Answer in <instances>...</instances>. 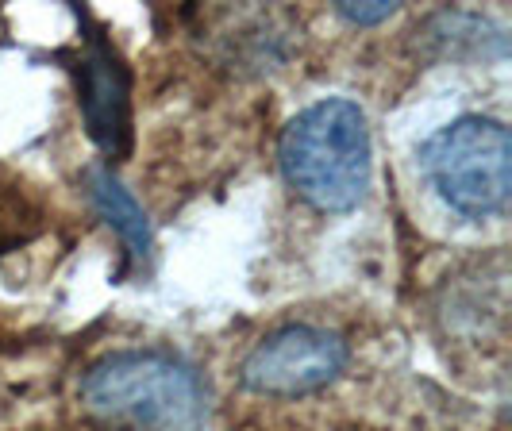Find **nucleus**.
<instances>
[{"instance_id":"nucleus-1","label":"nucleus","mask_w":512,"mask_h":431,"mask_svg":"<svg viewBox=\"0 0 512 431\" xmlns=\"http://www.w3.org/2000/svg\"><path fill=\"white\" fill-rule=\"evenodd\" d=\"M81 401L93 416L128 431H201L208 385L193 362L166 351H116L89 366Z\"/></svg>"},{"instance_id":"nucleus-2","label":"nucleus","mask_w":512,"mask_h":431,"mask_svg":"<svg viewBox=\"0 0 512 431\" xmlns=\"http://www.w3.org/2000/svg\"><path fill=\"white\" fill-rule=\"evenodd\" d=\"M278 162L289 189L316 212H351L374 170L366 112L343 97L308 104L285 124Z\"/></svg>"},{"instance_id":"nucleus-3","label":"nucleus","mask_w":512,"mask_h":431,"mask_svg":"<svg viewBox=\"0 0 512 431\" xmlns=\"http://www.w3.org/2000/svg\"><path fill=\"white\" fill-rule=\"evenodd\" d=\"M420 158L428 181L455 212L470 220L505 212L512 193V139L501 120L462 116L439 127Z\"/></svg>"},{"instance_id":"nucleus-4","label":"nucleus","mask_w":512,"mask_h":431,"mask_svg":"<svg viewBox=\"0 0 512 431\" xmlns=\"http://www.w3.org/2000/svg\"><path fill=\"white\" fill-rule=\"evenodd\" d=\"M81 35L77 47L62 58L74 74L77 104L89 139L101 147L104 158H128L131 151V70L104 24H97L85 8H74Z\"/></svg>"},{"instance_id":"nucleus-5","label":"nucleus","mask_w":512,"mask_h":431,"mask_svg":"<svg viewBox=\"0 0 512 431\" xmlns=\"http://www.w3.org/2000/svg\"><path fill=\"white\" fill-rule=\"evenodd\" d=\"M347 370L343 335L312 324H293L266 335L251 355L243 358L239 381L262 397H305L332 385Z\"/></svg>"},{"instance_id":"nucleus-6","label":"nucleus","mask_w":512,"mask_h":431,"mask_svg":"<svg viewBox=\"0 0 512 431\" xmlns=\"http://www.w3.org/2000/svg\"><path fill=\"white\" fill-rule=\"evenodd\" d=\"M85 185H89V201H93V208L101 212L104 224L120 231V239H124V247H128L131 262L151 258V247H154L151 224H147V216H143L139 201L120 185V178H116L108 166L97 162V166L85 170Z\"/></svg>"},{"instance_id":"nucleus-7","label":"nucleus","mask_w":512,"mask_h":431,"mask_svg":"<svg viewBox=\"0 0 512 431\" xmlns=\"http://www.w3.org/2000/svg\"><path fill=\"white\" fill-rule=\"evenodd\" d=\"M339 16L351 20V24H382L389 16H397V4H389V0H370V4H351V0H343V4H339Z\"/></svg>"}]
</instances>
